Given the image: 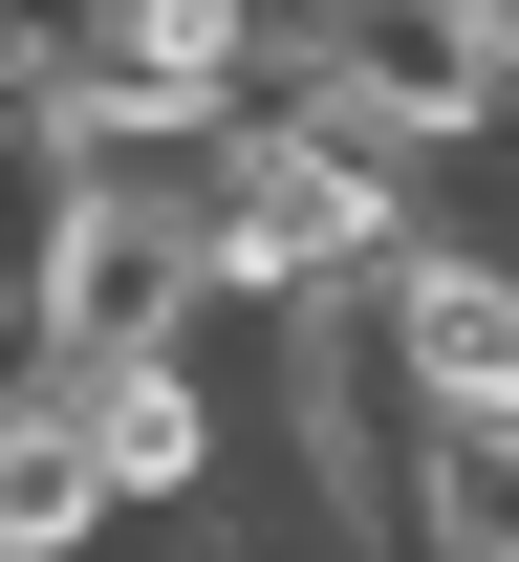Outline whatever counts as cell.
I'll use <instances>...</instances> for the list:
<instances>
[{"label": "cell", "instance_id": "1", "mask_svg": "<svg viewBox=\"0 0 519 562\" xmlns=\"http://www.w3.org/2000/svg\"><path fill=\"white\" fill-rule=\"evenodd\" d=\"M260 432L303 454V497H325V541H369L411 562V390H390V325H369V281H325V303H260Z\"/></svg>", "mask_w": 519, "mask_h": 562}, {"label": "cell", "instance_id": "2", "mask_svg": "<svg viewBox=\"0 0 519 562\" xmlns=\"http://www.w3.org/2000/svg\"><path fill=\"white\" fill-rule=\"evenodd\" d=\"M260 66H303V87H347V109H390L433 173L519 131V66L476 44V0H282V22H260Z\"/></svg>", "mask_w": 519, "mask_h": 562}, {"label": "cell", "instance_id": "3", "mask_svg": "<svg viewBox=\"0 0 519 562\" xmlns=\"http://www.w3.org/2000/svg\"><path fill=\"white\" fill-rule=\"evenodd\" d=\"M217 325V281H195V216H173V173H87L66 260H44V325H22V368H131V347H195Z\"/></svg>", "mask_w": 519, "mask_h": 562}, {"label": "cell", "instance_id": "4", "mask_svg": "<svg viewBox=\"0 0 519 562\" xmlns=\"http://www.w3.org/2000/svg\"><path fill=\"white\" fill-rule=\"evenodd\" d=\"M87 432V476H109V519H195V497L238 476V390H217V325L195 347H131V368H44Z\"/></svg>", "mask_w": 519, "mask_h": 562}, {"label": "cell", "instance_id": "5", "mask_svg": "<svg viewBox=\"0 0 519 562\" xmlns=\"http://www.w3.org/2000/svg\"><path fill=\"white\" fill-rule=\"evenodd\" d=\"M369 325H390L411 432H519V260L498 238H411V260L369 281Z\"/></svg>", "mask_w": 519, "mask_h": 562}, {"label": "cell", "instance_id": "6", "mask_svg": "<svg viewBox=\"0 0 519 562\" xmlns=\"http://www.w3.org/2000/svg\"><path fill=\"white\" fill-rule=\"evenodd\" d=\"M87 173H109V151H87L44 87H0V368H22V325H44V260H66Z\"/></svg>", "mask_w": 519, "mask_h": 562}, {"label": "cell", "instance_id": "7", "mask_svg": "<svg viewBox=\"0 0 519 562\" xmlns=\"http://www.w3.org/2000/svg\"><path fill=\"white\" fill-rule=\"evenodd\" d=\"M0 562H109V476L44 368H0Z\"/></svg>", "mask_w": 519, "mask_h": 562}, {"label": "cell", "instance_id": "8", "mask_svg": "<svg viewBox=\"0 0 519 562\" xmlns=\"http://www.w3.org/2000/svg\"><path fill=\"white\" fill-rule=\"evenodd\" d=\"M411 562H519V432H433L411 454Z\"/></svg>", "mask_w": 519, "mask_h": 562}, {"label": "cell", "instance_id": "9", "mask_svg": "<svg viewBox=\"0 0 519 562\" xmlns=\"http://www.w3.org/2000/svg\"><path fill=\"white\" fill-rule=\"evenodd\" d=\"M195 22H238V44H260V22H282V0H195Z\"/></svg>", "mask_w": 519, "mask_h": 562}]
</instances>
